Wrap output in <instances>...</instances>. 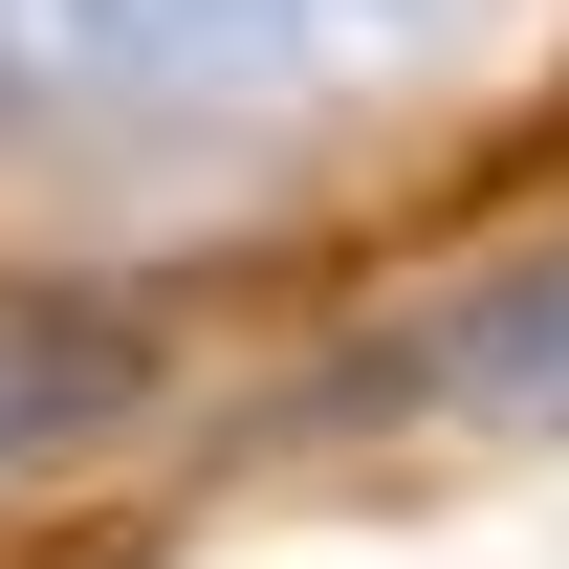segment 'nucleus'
Returning <instances> with one entry per match:
<instances>
[{"label":"nucleus","instance_id":"obj_1","mask_svg":"<svg viewBox=\"0 0 569 569\" xmlns=\"http://www.w3.org/2000/svg\"><path fill=\"white\" fill-rule=\"evenodd\" d=\"M482 0H0V153H241L417 88Z\"/></svg>","mask_w":569,"mask_h":569},{"label":"nucleus","instance_id":"obj_2","mask_svg":"<svg viewBox=\"0 0 569 569\" xmlns=\"http://www.w3.org/2000/svg\"><path fill=\"white\" fill-rule=\"evenodd\" d=\"M372 395L395 417H482V438H569V219L460 263V284H417L372 329Z\"/></svg>","mask_w":569,"mask_h":569},{"label":"nucleus","instance_id":"obj_3","mask_svg":"<svg viewBox=\"0 0 569 569\" xmlns=\"http://www.w3.org/2000/svg\"><path fill=\"white\" fill-rule=\"evenodd\" d=\"M153 395H176V329H153L132 284H0V503L88 482Z\"/></svg>","mask_w":569,"mask_h":569}]
</instances>
